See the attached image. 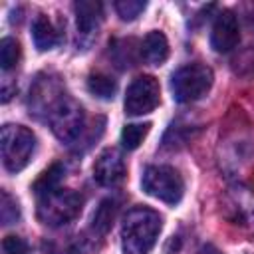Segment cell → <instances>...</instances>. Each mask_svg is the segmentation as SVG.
Returning <instances> with one entry per match:
<instances>
[{"instance_id": "obj_12", "label": "cell", "mask_w": 254, "mask_h": 254, "mask_svg": "<svg viewBox=\"0 0 254 254\" xmlns=\"http://www.w3.org/2000/svg\"><path fill=\"white\" fill-rule=\"evenodd\" d=\"M32 38H34L36 48L40 52H46L60 44V30L46 14H38L32 24Z\"/></svg>"}, {"instance_id": "obj_15", "label": "cell", "mask_w": 254, "mask_h": 254, "mask_svg": "<svg viewBox=\"0 0 254 254\" xmlns=\"http://www.w3.org/2000/svg\"><path fill=\"white\" fill-rule=\"evenodd\" d=\"M87 89L89 93L97 95L99 99H111L117 91V81L107 73H91L87 77Z\"/></svg>"}, {"instance_id": "obj_6", "label": "cell", "mask_w": 254, "mask_h": 254, "mask_svg": "<svg viewBox=\"0 0 254 254\" xmlns=\"http://www.w3.org/2000/svg\"><path fill=\"white\" fill-rule=\"evenodd\" d=\"M143 190L167 204H177L183 198L185 183L177 169L169 165H149L141 177Z\"/></svg>"}, {"instance_id": "obj_19", "label": "cell", "mask_w": 254, "mask_h": 254, "mask_svg": "<svg viewBox=\"0 0 254 254\" xmlns=\"http://www.w3.org/2000/svg\"><path fill=\"white\" fill-rule=\"evenodd\" d=\"M147 8V4L143 0H117L115 2V12L119 14L121 20H135L143 10Z\"/></svg>"}, {"instance_id": "obj_18", "label": "cell", "mask_w": 254, "mask_h": 254, "mask_svg": "<svg viewBox=\"0 0 254 254\" xmlns=\"http://www.w3.org/2000/svg\"><path fill=\"white\" fill-rule=\"evenodd\" d=\"M20 54H22V50H20L18 40H14V38H4V40L0 42V67H2L4 71L12 69V67L20 62Z\"/></svg>"}, {"instance_id": "obj_1", "label": "cell", "mask_w": 254, "mask_h": 254, "mask_svg": "<svg viewBox=\"0 0 254 254\" xmlns=\"http://www.w3.org/2000/svg\"><path fill=\"white\" fill-rule=\"evenodd\" d=\"M163 220L157 210L149 206L131 208L121 226V248L125 254H147L161 232Z\"/></svg>"}, {"instance_id": "obj_11", "label": "cell", "mask_w": 254, "mask_h": 254, "mask_svg": "<svg viewBox=\"0 0 254 254\" xmlns=\"http://www.w3.org/2000/svg\"><path fill=\"white\" fill-rule=\"evenodd\" d=\"M75 10V24H77V36L87 40L93 34H97V28L103 20V6L95 0H79L73 4Z\"/></svg>"}, {"instance_id": "obj_21", "label": "cell", "mask_w": 254, "mask_h": 254, "mask_svg": "<svg viewBox=\"0 0 254 254\" xmlns=\"http://www.w3.org/2000/svg\"><path fill=\"white\" fill-rule=\"evenodd\" d=\"M2 250H4V254H30L28 244L20 236H14V234H10L2 240Z\"/></svg>"}, {"instance_id": "obj_13", "label": "cell", "mask_w": 254, "mask_h": 254, "mask_svg": "<svg viewBox=\"0 0 254 254\" xmlns=\"http://www.w3.org/2000/svg\"><path fill=\"white\" fill-rule=\"evenodd\" d=\"M141 56L147 64L151 65H161L165 64V60L169 58V42L165 38L163 32L153 30L145 36L143 44H141Z\"/></svg>"}, {"instance_id": "obj_5", "label": "cell", "mask_w": 254, "mask_h": 254, "mask_svg": "<svg viewBox=\"0 0 254 254\" xmlns=\"http://www.w3.org/2000/svg\"><path fill=\"white\" fill-rule=\"evenodd\" d=\"M212 69L204 64H187L179 67L171 77V89L173 97L179 103H192L200 97H204L212 85Z\"/></svg>"}, {"instance_id": "obj_8", "label": "cell", "mask_w": 254, "mask_h": 254, "mask_svg": "<svg viewBox=\"0 0 254 254\" xmlns=\"http://www.w3.org/2000/svg\"><path fill=\"white\" fill-rule=\"evenodd\" d=\"M222 212L234 224H252L254 222V190L244 185H234L226 189L222 196Z\"/></svg>"}, {"instance_id": "obj_14", "label": "cell", "mask_w": 254, "mask_h": 254, "mask_svg": "<svg viewBox=\"0 0 254 254\" xmlns=\"http://www.w3.org/2000/svg\"><path fill=\"white\" fill-rule=\"evenodd\" d=\"M115 214H117V202H115L113 198H105V200H101V204H99L97 210L93 212L91 228H93L97 234H105V232L113 226Z\"/></svg>"}, {"instance_id": "obj_17", "label": "cell", "mask_w": 254, "mask_h": 254, "mask_svg": "<svg viewBox=\"0 0 254 254\" xmlns=\"http://www.w3.org/2000/svg\"><path fill=\"white\" fill-rule=\"evenodd\" d=\"M149 127H151V123H131V125H125L123 131H121V145H123V149H127V151L137 149L143 143V139L147 137Z\"/></svg>"}, {"instance_id": "obj_3", "label": "cell", "mask_w": 254, "mask_h": 254, "mask_svg": "<svg viewBox=\"0 0 254 254\" xmlns=\"http://www.w3.org/2000/svg\"><path fill=\"white\" fill-rule=\"evenodd\" d=\"M83 206V196L71 189H56L38 196V218L48 226H64L71 222Z\"/></svg>"}, {"instance_id": "obj_10", "label": "cell", "mask_w": 254, "mask_h": 254, "mask_svg": "<svg viewBox=\"0 0 254 254\" xmlns=\"http://www.w3.org/2000/svg\"><path fill=\"white\" fill-rule=\"evenodd\" d=\"M125 177V161L117 149H105L93 165V179L103 187H113Z\"/></svg>"}, {"instance_id": "obj_4", "label": "cell", "mask_w": 254, "mask_h": 254, "mask_svg": "<svg viewBox=\"0 0 254 254\" xmlns=\"http://www.w3.org/2000/svg\"><path fill=\"white\" fill-rule=\"evenodd\" d=\"M0 151H2L4 167L10 173H18L30 163L36 151V137L28 127L8 123L2 127Z\"/></svg>"}, {"instance_id": "obj_7", "label": "cell", "mask_w": 254, "mask_h": 254, "mask_svg": "<svg viewBox=\"0 0 254 254\" xmlns=\"http://www.w3.org/2000/svg\"><path fill=\"white\" fill-rule=\"evenodd\" d=\"M161 87L153 75H139L131 81L125 91V113L129 115H145L151 113L159 105Z\"/></svg>"}, {"instance_id": "obj_2", "label": "cell", "mask_w": 254, "mask_h": 254, "mask_svg": "<svg viewBox=\"0 0 254 254\" xmlns=\"http://www.w3.org/2000/svg\"><path fill=\"white\" fill-rule=\"evenodd\" d=\"M46 113H48V123L60 141L73 143L79 139L83 131L85 115H83L81 105L73 97L60 93L58 97L50 101V107Z\"/></svg>"}, {"instance_id": "obj_16", "label": "cell", "mask_w": 254, "mask_h": 254, "mask_svg": "<svg viewBox=\"0 0 254 254\" xmlns=\"http://www.w3.org/2000/svg\"><path fill=\"white\" fill-rule=\"evenodd\" d=\"M62 175H64V167L58 165V163L52 165V167H50L48 171H44V173L40 175V179L34 183V192H36L38 196H42V194H48V192L60 189Z\"/></svg>"}, {"instance_id": "obj_9", "label": "cell", "mask_w": 254, "mask_h": 254, "mask_svg": "<svg viewBox=\"0 0 254 254\" xmlns=\"http://www.w3.org/2000/svg\"><path fill=\"white\" fill-rule=\"evenodd\" d=\"M240 42V28H238V20L230 10H222L214 24H212V32H210V46L214 52L218 54H226L230 50L236 48V44Z\"/></svg>"}, {"instance_id": "obj_20", "label": "cell", "mask_w": 254, "mask_h": 254, "mask_svg": "<svg viewBox=\"0 0 254 254\" xmlns=\"http://www.w3.org/2000/svg\"><path fill=\"white\" fill-rule=\"evenodd\" d=\"M0 216L4 224H14L20 218V206L16 198H12L6 190H2V202H0Z\"/></svg>"}]
</instances>
